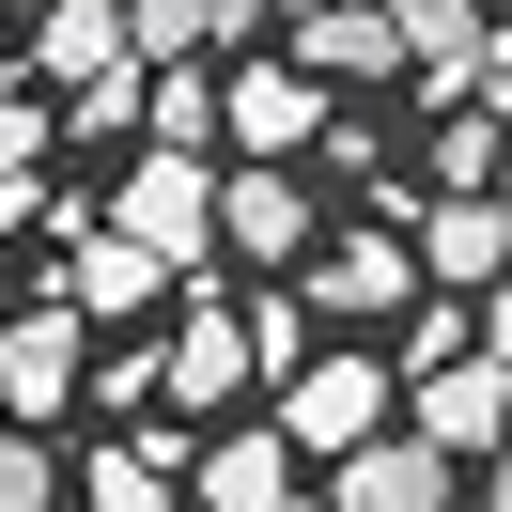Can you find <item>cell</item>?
<instances>
[{
    "instance_id": "ba28073f",
    "label": "cell",
    "mask_w": 512,
    "mask_h": 512,
    "mask_svg": "<svg viewBox=\"0 0 512 512\" xmlns=\"http://www.w3.org/2000/svg\"><path fill=\"white\" fill-rule=\"evenodd\" d=\"M450 450H419V435H373V450H342L326 466V512H450Z\"/></svg>"
},
{
    "instance_id": "7a4b0ae2",
    "label": "cell",
    "mask_w": 512,
    "mask_h": 512,
    "mask_svg": "<svg viewBox=\"0 0 512 512\" xmlns=\"http://www.w3.org/2000/svg\"><path fill=\"white\" fill-rule=\"evenodd\" d=\"M109 233H125V249H156L171 280H187V264L218 249V171H202V156H156V140H140V156H125V218H109Z\"/></svg>"
},
{
    "instance_id": "ac0fdd59",
    "label": "cell",
    "mask_w": 512,
    "mask_h": 512,
    "mask_svg": "<svg viewBox=\"0 0 512 512\" xmlns=\"http://www.w3.org/2000/svg\"><path fill=\"white\" fill-rule=\"evenodd\" d=\"M202 47H218V32H202V0H125V63H202Z\"/></svg>"
},
{
    "instance_id": "cb8c5ba5",
    "label": "cell",
    "mask_w": 512,
    "mask_h": 512,
    "mask_svg": "<svg viewBox=\"0 0 512 512\" xmlns=\"http://www.w3.org/2000/svg\"><path fill=\"white\" fill-rule=\"evenodd\" d=\"M264 16H280V0H202V32H218V47H249Z\"/></svg>"
},
{
    "instance_id": "d6986e66",
    "label": "cell",
    "mask_w": 512,
    "mask_h": 512,
    "mask_svg": "<svg viewBox=\"0 0 512 512\" xmlns=\"http://www.w3.org/2000/svg\"><path fill=\"white\" fill-rule=\"evenodd\" d=\"M311 357H326V342H311V295H249V373H280V388H295Z\"/></svg>"
},
{
    "instance_id": "6da1fadb",
    "label": "cell",
    "mask_w": 512,
    "mask_h": 512,
    "mask_svg": "<svg viewBox=\"0 0 512 512\" xmlns=\"http://www.w3.org/2000/svg\"><path fill=\"white\" fill-rule=\"evenodd\" d=\"M280 435L342 466V450H373V435H404V373H388V357H311V373L280 388Z\"/></svg>"
},
{
    "instance_id": "8fae6325",
    "label": "cell",
    "mask_w": 512,
    "mask_h": 512,
    "mask_svg": "<svg viewBox=\"0 0 512 512\" xmlns=\"http://www.w3.org/2000/svg\"><path fill=\"white\" fill-rule=\"evenodd\" d=\"M295 78H404L388 0H311V16H295Z\"/></svg>"
},
{
    "instance_id": "30bf717a",
    "label": "cell",
    "mask_w": 512,
    "mask_h": 512,
    "mask_svg": "<svg viewBox=\"0 0 512 512\" xmlns=\"http://www.w3.org/2000/svg\"><path fill=\"white\" fill-rule=\"evenodd\" d=\"M388 32H404V78H419V94H466V78L497 63V16H481V0H388Z\"/></svg>"
},
{
    "instance_id": "3957f363",
    "label": "cell",
    "mask_w": 512,
    "mask_h": 512,
    "mask_svg": "<svg viewBox=\"0 0 512 512\" xmlns=\"http://www.w3.org/2000/svg\"><path fill=\"white\" fill-rule=\"evenodd\" d=\"M342 311V326H373V311H419V233L404 218H357V233H326L311 249V326Z\"/></svg>"
},
{
    "instance_id": "9a60e30c",
    "label": "cell",
    "mask_w": 512,
    "mask_h": 512,
    "mask_svg": "<svg viewBox=\"0 0 512 512\" xmlns=\"http://www.w3.org/2000/svg\"><path fill=\"white\" fill-rule=\"evenodd\" d=\"M171 295V264L156 249H125V233H78V264H63V311L94 326V311H156Z\"/></svg>"
},
{
    "instance_id": "83f0119b",
    "label": "cell",
    "mask_w": 512,
    "mask_h": 512,
    "mask_svg": "<svg viewBox=\"0 0 512 512\" xmlns=\"http://www.w3.org/2000/svg\"><path fill=\"white\" fill-rule=\"evenodd\" d=\"M497 512H512V450H497Z\"/></svg>"
},
{
    "instance_id": "9c48e42d",
    "label": "cell",
    "mask_w": 512,
    "mask_h": 512,
    "mask_svg": "<svg viewBox=\"0 0 512 512\" xmlns=\"http://www.w3.org/2000/svg\"><path fill=\"white\" fill-rule=\"evenodd\" d=\"M187 512H295V435H280V419L218 435V450L187 466Z\"/></svg>"
},
{
    "instance_id": "7c38bea8",
    "label": "cell",
    "mask_w": 512,
    "mask_h": 512,
    "mask_svg": "<svg viewBox=\"0 0 512 512\" xmlns=\"http://www.w3.org/2000/svg\"><path fill=\"white\" fill-rule=\"evenodd\" d=\"M32 63L78 78V94H94V78H140L125 63V0H32Z\"/></svg>"
},
{
    "instance_id": "5bb4252c",
    "label": "cell",
    "mask_w": 512,
    "mask_h": 512,
    "mask_svg": "<svg viewBox=\"0 0 512 512\" xmlns=\"http://www.w3.org/2000/svg\"><path fill=\"white\" fill-rule=\"evenodd\" d=\"M156 373H171V404H233L249 388V311H187L156 342Z\"/></svg>"
},
{
    "instance_id": "f1b7e54d",
    "label": "cell",
    "mask_w": 512,
    "mask_h": 512,
    "mask_svg": "<svg viewBox=\"0 0 512 512\" xmlns=\"http://www.w3.org/2000/svg\"><path fill=\"white\" fill-rule=\"evenodd\" d=\"M295 512H326V497H295Z\"/></svg>"
},
{
    "instance_id": "277c9868",
    "label": "cell",
    "mask_w": 512,
    "mask_h": 512,
    "mask_svg": "<svg viewBox=\"0 0 512 512\" xmlns=\"http://www.w3.org/2000/svg\"><path fill=\"white\" fill-rule=\"evenodd\" d=\"M404 435L419 450H450V466H497V450H512V357H450V373H419L404 388Z\"/></svg>"
},
{
    "instance_id": "5b68a950",
    "label": "cell",
    "mask_w": 512,
    "mask_h": 512,
    "mask_svg": "<svg viewBox=\"0 0 512 512\" xmlns=\"http://www.w3.org/2000/svg\"><path fill=\"white\" fill-rule=\"evenodd\" d=\"M218 140L233 156H264V171H295L326 140V78H295V63H233L218 78Z\"/></svg>"
},
{
    "instance_id": "d4e9b609",
    "label": "cell",
    "mask_w": 512,
    "mask_h": 512,
    "mask_svg": "<svg viewBox=\"0 0 512 512\" xmlns=\"http://www.w3.org/2000/svg\"><path fill=\"white\" fill-rule=\"evenodd\" d=\"M466 94H481V125H512V47H497V63L466 78Z\"/></svg>"
},
{
    "instance_id": "8992f818",
    "label": "cell",
    "mask_w": 512,
    "mask_h": 512,
    "mask_svg": "<svg viewBox=\"0 0 512 512\" xmlns=\"http://www.w3.org/2000/svg\"><path fill=\"white\" fill-rule=\"evenodd\" d=\"M78 388H94V342H78V311H63V295L0 326V419H16V435H32V419H63Z\"/></svg>"
},
{
    "instance_id": "2e32d148",
    "label": "cell",
    "mask_w": 512,
    "mask_h": 512,
    "mask_svg": "<svg viewBox=\"0 0 512 512\" xmlns=\"http://www.w3.org/2000/svg\"><path fill=\"white\" fill-rule=\"evenodd\" d=\"M171 450H187V435H125V450H94V466H78V497H94V512H171Z\"/></svg>"
},
{
    "instance_id": "603a6c76",
    "label": "cell",
    "mask_w": 512,
    "mask_h": 512,
    "mask_svg": "<svg viewBox=\"0 0 512 512\" xmlns=\"http://www.w3.org/2000/svg\"><path fill=\"white\" fill-rule=\"evenodd\" d=\"M32 156H47V109H32V94H0V187H16Z\"/></svg>"
},
{
    "instance_id": "52a82bcc",
    "label": "cell",
    "mask_w": 512,
    "mask_h": 512,
    "mask_svg": "<svg viewBox=\"0 0 512 512\" xmlns=\"http://www.w3.org/2000/svg\"><path fill=\"white\" fill-rule=\"evenodd\" d=\"M218 233H233V249H249V264H311V249H326V202L295 187V171H264V156H233V171H218Z\"/></svg>"
},
{
    "instance_id": "ffe728a7",
    "label": "cell",
    "mask_w": 512,
    "mask_h": 512,
    "mask_svg": "<svg viewBox=\"0 0 512 512\" xmlns=\"http://www.w3.org/2000/svg\"><path fill=\"white\" fill-rule=\"evenodd\" d=\"M435 187H450V202L497 187V125H481V109H450V125H435Z\"/></svg>"
},
{
    "instance_id": "7402d4cb",
    "label": "cell",
    "mask_w": 512,
    "mask_h": 512,
    "mask_svg": "<svg viewBox=\"0 0 512 512\" xmlns=\"http://www.w3.org/2000/svg\"><path fill=\"white\" fill-rule=\"evenodd\" d=\"M63 125H78V140H125V125H140V78H94V94H78Z\"/></svg>"
},
{
    "instance_id": "484cf974",
    "label": "cell",
    "mask_w": 512,
    "mask_h": 512,
    "mask_svg": "<svg viewBox=\"0 0 512 512\" xmlns=\"http://www.w3.org/2000/svg\"><path fill=\"white\" fill-rule=\"evenodd\" d=\"M466 326H481V357H512V280H497V295H481V311H466Z\"/></svg>"
},
{
    "instance_id": "4316f807",
    "label": "cell",
    "mask_w": 512,
    "mask_h": 512,
    "mask_svg": "<svg viewBox=\"0 0 512 512\" xmlns=\"http://www.w3.org/2000/svg\"><path fill=\"white\" fill-rule=\"evenodd\" d=\"M481 202H497V233H512V156H497V187H481Z\"/></svg>"
},
{
    "instance_id": "e0dca14e",
    "label": "cell",
    "mask_w": 512,
    "mask_h": 512,
    "mask_svg": "<svg viewBox=\"0 0 512 512\" xmlns=\"http://www.w3.org/2000/svg\"><path fill=\"white\" fill-rule=\"evenodd\" d=\"M140 140H156V156H202V140H218V78H202V63L140 78Z\"/></svg>"
},
{
    "instance_id": "4fadbf2b",
    "label": "cell",
    "mask_w": 512,
    "mask_h": 512,
    "mask_svg": "<svg viewBox=\"0 0 512 512\" xmlns=\"http://www.w3.org/2000/svg\"><path fill=\"white\" fill-rule=\"evenodd\" d=\"M419 280H450V295H497V280H512V233H497V202H419Z\"/></svg>"
},
{
    "instance_id": "44dd1931",
    "label": "cell",
    "mask_w": 512,
    "mask_h": 512,
    "mask_svg": "<svg viewBox=\"0 0 512 512\" xmlns=\"http://www.w3.org/2000/svg\"><path fill=\"white\" fill-rule=\"evenodd\" d=\"M47 497H63V466H47V450L0 419V512H47Z\"/></svg>"
}]
</instances>
